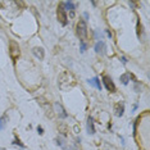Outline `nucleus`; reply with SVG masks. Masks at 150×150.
Instances as JSON below:
<instances>
[{
	"instance_id": "obj_11",
	"label": "nucleus",
	"mask_w": 150,
	"mask_h": 150,
	"mask_svg": "<svg viewBox=\"0 0 150 150\" xmlns=\"http://www.w3.org/2000/svg\"><path fill=\"white\" fill-rule=\"evenodd\" d=\"M114 110H115V115H117V117H122V115H123V112H125V105L123 104H117Z\"/></svg>"
},
{
	"instance_id": "obj_19",
	"label": "nucleus",
	"mask_w": 150,
	"mask_h": 150,
	"mask_svg": "<svg viewBox=\"0 0 150 150\" xmlns=\"http://www.w3.org/2000/svg\"><path fill=\"white\" fill-rule=\"evenodd\" d=\"M122 63H123V64H126V63H127V59H126L125 57H122Z\"/></svg>"
},
{
	"instance_id": "obj_4",
	"label": "nucleus",
	"mask_w": 150,
	"mask_h": 150,
	"mask_svg": "<svg viewBox=\"0 0 150 150\" xmlns=\"http://www.w3.org/2000/svg\"><path fill=\"white\" fill-rule=\"evenodd\" d=\"M103 83H104V86H105V88H107L108 91H115V85H114V82H113V80H112L109 76H104L103 77Z\"/></svg>"
},
{
	"instance_id": "obj_20",
	"label": "nucleus",
	"mask_w": 150,
	"mask_h": 150,
	"mask_svg": "<svg viewBox=\"0 0 150 150\" xmlns=\"http://www.w3.org/2000/svg\"><path fill=\"white\" fill-rule=\"evenodd\" d=\"M74 17V12H69V18H73Z\"/></svg>"
},
{
	"instance_id": "obj_21",
	"label": "nucleus",
	"mask_w": 150,
	"mask_h": 150,
	"mask_svg": "<svg viewBox=\"0 0 150 150\" xmlns=\"http://www.w3.org/2000/svg\"><path fill=\"white\" fill-rule=\"evenodd\" d=\"M105 32H107V35H108V36L112 39V32H110V31H108V30H107V31H105Z\"/></svg>"
},
{
	"instance_id": "obj_15",
	"label": "nucleus",
	"mask_w": 150,
	"mask_h": 150,
	"mask_svg": "<svg viewBox=\"0 0 150 150\" xmlns=\"http://www.w3.org/2000/svg\"><path fill=\"white\" fill-rule=\"evenodd\" d=\"M80 45H81V53H85V50H86V47H87L86 42L81 40V41H80Z\"/></svg>"
},
{
	"instance_id": "obj_9",
	"label": "nucleus",
	"mask_w": 150,
	"mask_h": 150,
	"mask_svg": "<svg viewBox=\"0 0 150 150\" xmlns=\"http://www.w3.org/2000/svg\"><path fill=\"white\" fill-rule=\"evenodd\" d=\"M87 132L90 135L95 134V127H94V118L93 117H88L87 119Z\"/></svg>"
},
{
	"instance_id": "obj_17",
	"label": "nucleus",
	"mask_w": 150,
	"mask_h": 150,
	"mask_svg": "<svg viewBox=\"0 0 150 150\" xmlns=\"http://www.w3.org/2000/svg\"><path fill=\"white\" fill-rule=\"evenodd\" d=\"M13 144H16V145H19V146H22V148H23V145L21 144V141H19V140H14V142H13Z\"/></svg>"
},
{
	"instance_id": "obj_8",
	"label": "nucleus",
	"mask_w": 150,
	"mask_h": 150,
	"mask_svg": "<svg viewBox=\"0 0 150 150\" xmlns=\"http://www.w3.org/2000/svg\"><path fill=\"white\" fill-rule=\"evenodd\" d=\"M62 6L64 11H68V12H74V9H76V4L73 1H64L62 3Z\"/></svg>"
},
{
	"instance_id": "obj_22",
	"label": "nucleus",
	"mask_w": 150,
	"mask_h": 150,
	"mask_svg": "<svg viewBox=\"0 0 150 150\" xmlns=\"http://www.w3.org/2000/svg\"><path fill=\"white\" fill-rule=\"evenodd\" d=\"M91 4H93L94 6H96V5H98V3H96V1H91Z\"/></svg>"
},
{
	"instance_id": "obj_13",
	"label": "nucleus",
	"mask_w": 150,
	"mask_h": 150,
	"mask_svg": "<svg viewBox=\"0 0 150 150\" xmlns=\"http://www.w3.org/2000/svg\"><path fill=\"white\" fill-rule=\"evenodd\" d=\"M129 80H131V76H129V73H125V74H122V76H121V82L123 83V85H127Z\"/></svg>"
},
{
	"instance_id": "obj_14",
	"label": "nucleus",
	"mask_w": 150,
	"mask_h": 150,
	"mask_svg": "<svg viewBox=\"0 0 150 150\" xmlns=\"http://www.w3.org/2000/svg\"><path fill=\"white\" fill-rule=\"evenodd\" d=\"M57 145H59L60 148H64L66 146V140H64V137H62V136H59V137H57Z\"/></svg>"
},
{
	"instance_id": "obj_6",
	"label": "nucleus",
	"mask_w": 150,
	"mask_h": 150,
	"mask_svg": "<svg viewBox=\"0 0 150 150\" xmlns=\"http://www.w3.org/2000/svg\"><path fill=\"white\" fill-rule=\"evenodd\" d=\"M32 54L37 58V59H40V60H42L44 57H45V53H44L42 47H33V49H32Z\"/></svg>"
},
{
	"instance_id": "obj_1",
	"label": "nucleus",
	"mask_w": 150,
	"mask_h": 150,
	"mask_svg": "<svg viewBox=\"0 0 150 150\" xmlns=\"http://www.w3.org/2000/svg\"><path fill=\"white\" fill-rule=\"evenodd\" d=\"M77 35L80 36V39H86L87 36V25H86V21L85 19H80L77 23Z\"/></svg>"
},
{
	"instance_id": "obj_7",
	"label": "nucleus",
	"mask_w": 150,
	"mask_h": 150,
	"mask_svg": "<svg viewBox=\"0 0 150 150\" xmlns=\"http://www.w3.org/2000/svg\"><path fill=\"white\" fill-rule=\"evenodd\" d=\"M105 49H107V46H105V42L103 40H100V41L96 42V45H95V52L98 54H104Z\"/></svg>"
},
{
	"instance_id": "obj_2",
	"label": "nucleus",
	"mask_w": 150,
	"mask_h": 150,
	"mask_svg": "<svg viewBox=\"0 0 150 150\" xmlns=\"http://www.w3.org/2000/svg\"><path fill=\"white\" fill-rule=\"evenodd\" d=\"M57 16H58V21H59L60 23H62L63 26H66L67 23H68V17H67V13L66 11L63 9V6L60 5L59 8H58V11H57Z\"/></svg>"
},
{
	"instance_id": "obj_16",
	"label": "nucleus",
	"mask_w": 150,
	"mask_h": 150,
	"mask_svg": "<svg viewBox=\"0 0 150 150\" xmlns=\"http://www.w3.org/2000/svg\"><path fill=\"white\" fill-rule=\"evenodd\" d=\"M37 132H39L40 135H42V134H44V128L41 127V126H39V127H37Z\"/></svg>"
},
{
	"instance_id": "obj_10",
	"label": "nucleus",
	"mask_w": 150,
	"mask_h": 150,
	"mask_svg": "<svg viewBox=\"0 0 150 150\" xmlns=\"http://www.w3.org/2000/svg\"><path fill=\"white\" fill-rule=\"evenodd\" d=\"M88 83L101 91V83H100V80H99L98 77H94V78H91V80H88Z\"/></svg>"
},
{
	"instance_id": "obj_5",
	"label": "nucleus",
	"mask_w": 150,
	"mask_h": 150,
	"mask_svg": "<svg viewBox=\"0 0 150 150\" xmlns=\"http://www.w3.org/2000/svg\"><path fill=\"white\" fill-rule=\"evenodd\" d=\"M11 57H12V59H14V60L19 57V47L13 41L11 42Z\"/></svg>"
},
{
	"instance_id": "obj_12",
	"label": "nucleus",
	"mask_w": 150,
	"mask_h": 150,
	"mask_svg": "<svg viewBox=\"0 0 150 150\" xmlns=\"http://www.w3.org/2000/svg\"><path fill=\"white\" fill-rule=\"evenodd\" d=\"M6 123H8V115L4 114V115L0 117V129H4Z\"/></svg>"
},
{
	"instance_id": "obj_3",
	"label": "nucleus",
	"mask_w": 150,
	"mask_h": 150,
	"mask_svg": "<svg viewBox=\"0 0 150 150\" xmlns=\"http://www.w3.org/2000/svg\"><path fill=\"white\" fill-rule=\"evenodd\" d=\"M54 110L57 112V114H58V117L59 118H67L68 117V114H67V112H66V109L63 108V105L62 104H59V103H54Z\"/></svg>"
},
{
	"instance_id": "obj_24",
	"label": "nucleus",
	"mask_w": 150,
	"mask_h": 150,
	"mask_svg": "<svg viewBox=\"0 0 150 150\" xmlns=\"http://www.w3.org/2000/svg\"><path fill=\"white\" fill-rule=\"evenodd\" d=\"M67 150H76V149H74V148H72V146H71V148H69V149H67Z\"/></svg>"
},
{
	"instance_id": "obj_23",
	"label": "nucleus",
	"mask_w": 150,
	"mask_h": 150,
	"mask_svg": "<svg viewBox=\"0 0 150 150\" xmlns=\"http://www.w3.org/2000/svg\"><path fill=\"white\" fill-rule=\"evenodd\" d=\"M83 17L87 19V18H88V14H87V13H83Z\"/></svg>"
},
{
	"instance_id": "obj_18",
	"label": "nucleus",
	"mask_w": 150,
	"mask_h": 150,
	"mask_svg": "<svg viewBox=\"0 0 150 150\" xmlns=\"http://www.w3.org/2000/svg\"><path fill=\"white\" fill-rule=\"evenodd\" d=\"M128 4H129V5H131V6H132V8H135V6H136V4H135V3H134V1H129V3H128Z\"/></svg>"
}]
</instances>
